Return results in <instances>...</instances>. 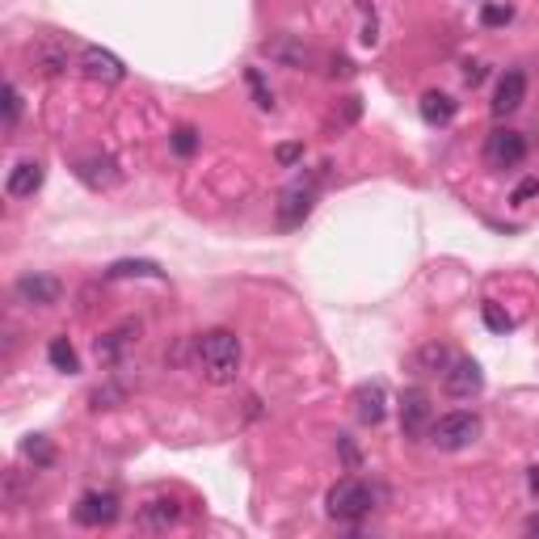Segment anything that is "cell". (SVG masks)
<instances>
[{"instance_id":"d6a6232c","label":"cell","mask_w":539,"mask_h":539,"mask_svg":"<svg viewBox=\"0 0 539 539\" xmlns=\"http://www.w3.org/2000/svg\"><path fill=\"white\" fill-rule=\"evenodd\" d=\"M527 485H531V493H539V468H531L527 472Z\"/></svg>"},{"instance_id":"603a6c76","label":"cell","mask_w":539,"mask_h":539,"mask_svg":"<svg viewBox=\"0 0 539 539\" xmlns=\"http://www.w3.org/2000/svg\"><path fill=\"white\" fill-rule=\"evenodd\" d=\"M22 455H25V459H34V468H51V464H55V447H51L43 434H30V439L22 442Z\"/></svg>"},{"instance_id":"8fae6325","label":"cell","mask_w":539,"mask_h":539,"mask_svg":"<svg viewBox=\"0 0 539 539\" xmlns=\"http://www.w3.org/2000/svg\"><path fill=\"white\" fill-rule=\"evenodd\" d=\"M261 55H270L282 68H312V47L299 34H274L261 43Z\"/></svg>"},{"instance_id":"836d02e7","label":"cell","mask_w":539,"mask_h":539,"mask_svg":"<svg viewBox=\"0 0 539 539\" xmlns=\"http://www.w3.org/2000/svg\"><path fill=\"white\" fill-rule=\"evenodd\" d=\"M527 535H539V515L527 518Z\"/></svg>"},{"instance_id":"ba28073f","label":"cell","mask_w":539,"mask_h":539,"mask_svg":"<svg viewBox=\"0 0 539 539\" xmlns=\"http://www.w3.org/2000/svg\"><path fill=\"white\" fill-rule=\"evenodd\" d=\"M442 388L455 396V401H472L485 388V371H480L477 358H451V367L442 371Z\"/></svg>"},{"instance_id":"d4e9b609","label":"cell","mask_w":539,"mask_h":539,"mask_svg":"<svg viewBox=\"0 0 539 539\" xmlns=\"http://www.w3.org/2000/svg\"><path fill=\"white\" fill-rule=\"evenodd\" d=\"M173 152H177V156H194L198 152V131L194 127H177V131H173Z\"/></svg>"},{"instance_id":"484cf974","label":"cell","mask_w":539,"mask_h":539,"mask_svg":"<svg viewBox=\"0 0 539 539\" xmlns=\"http://www.w3.org/2000/svg\"><path fill=\"white\" fill-rule=\"evenodd\" d=\"M480 312H485V325H489L493 333H510V329H515V317H510V312H502L497 304H485Z\"/></svg>"},{"instance_id":"f1b7e54d","label":"cell","mask_w":539,"mask_h":539,"mask_svg":"<svg viewBox=\"0 0 539 539\" xmlns=\"http://www.w3.org/2000/svg\"><path fill=\"white\" fill-rule=\"evenodd\" d=\"M274 160L291 169L295 160H304V144H279V147H274Z\"/></svg>"},{"instance_id":"30bf717a","label":"cell","mask_w":539,"mask_h":539,"mask_svg":"<svg viewBox=\"0 0 539 539\" xmlns=\"http://www.w3.org/2000/svg\"><path fill=\"white\" fill-rule=\"evenodd\" d=\"M13 295L30 307H51V304H60L63 282L55 279V274H22L17 287H13Z\"/></svg>"},{"instance_id":"7c38bea8","label":"cell","mask_w":539,"mask_h":539,"mask_svg":"<svg viewBox=\"0 0 539 539\" xmlns=\"http://www.w3.org/2000/svg\"><path fill=\"white\" fill-rule=\"evenodd\" d=\"M355 417L363 426H380L383 417H388V388H383L380 380L358 383L355 388Z\"/></svg>"},{"instance_id":"5bb4252c","label":"cell","mask_w":539,"mask_h":539,"mask_svg":"<svg viewBox=\"0 0 539 539\" xmlns=\"http://www.w3.org/2000/svg\"><path fill=\"white\" fill-rule=\"evenodd\" d=\"M523 101H527V72L510 68V72L497 80V93H493V114L506 118V114H515Z\"/></svg>"},{"instance_id":"6da1fadb","label":"cell","mask_w":539,"mask_h":539,"mask_svg":"<svg viewBox=\"0 0 539 539\" xmlns=\"http://www.w3.org/2000/svg\"><path fill=\"white\" fill-rule=\"evenodd\" d=\"M198 367L211 383H232L241 371V337L232 329H207L198 337Z\"/></svg>"},{"instance_id":"44dd1931","label":"cell","mask_w":539,"mask_h":539,"mask_svg":"<svg viewBox=\"0 0 539 539\" xmlns=\"http://www.w3.org/2000/svg\"><path fill=\"white\" fill-rule=\"evenodd\" d=\"M47 358H51V367L63 371V375H76V371H80V358H76V350H72L68 337H51Z\"/></svg>"},{"instance_id":"9a60e30c","label":"cell","mask_w":539,"mask_h":539,"mask_svg":"<svg viewBox=\"0 0 539 539\" xmlns=\"http://www.w3.org/2000/svg\"><path fill=\"white\" fill-rule=\"evenodd\" d=\"M43 177H47V169H43L38 160H22V165H13L9 169L5 190H9V198H30V194L43 190Z\"/></svg>"},{"instance_id":"277c9868","label":"cell","mask_w":539,"mask_h":539,"mask_svg":"<svg viewBox=\"0 0 539 539\" xmlns=\"http://www.w3.org/2000/svg\"><path fill=\"white\" fill-rule=\"evenodd\" d=\"M527 160V139L510 127H493L485 139V165L489 169H518Z\"/></svg>"},{"instance_id":"83f0119b","label":"cell","mask_w":539,"mask_h":539,"mask_svg":"<svg viewBox=\"0 0 539 539\" xmlns=\"http://www.w3.org/2000/svg\"><path fill=\"white\" fill-rule=\"evenodd\" d=\"M510 17H515V9H510V5H485V9H480V22L489 25H510Z\"/></svg>"},{"instance_id":"4dcf8cb0","label":"cell","mask_w":539,"mask_h":539,"mask_svg":"<svg viewBox=\"0 0 539 539\" xmlns=\"http://www.w3.org/2000/svg\"><path fill=\"white\" fill-rule=\"evenodd\" d=\"M355 72V63L350 60H333V76H350Z\"/></svg>"},{"instance_id":"7402d4cb","label":"cell","mask_w":539,"mask_h":539,"mask_svg":"<svg viewBox=\"0 0 539 539\" xmlns=\"http://www.w3.org/2000/svg\"><path fill=\"white\" fill-rule=\"evenodd\" d=\"M131 333H139L135 325H123V329L106 333V337H98V358H106V363H114V358L123 355V345L131 342Z\"/></svg>"},{"instance_id":"ffe728a7","label":"cell","mask_w":539,"mask_h":539,"mask_svg":"<svg viewBox=\"0 0 539 539\" xmlns=\"http://www.w3.org/2000/svg\"><path fill=\"white\" fill-rule=\"evenodd\" d=\"M106 279H165V270L156 266V261H144V258H127V261H114L110 270H106Z\"/></svg>"},{"instance_id":"8992f818","label":"cell","mask_w":539,"mask_h":539,"mask_svg":"<svg viewBox=\"0 0 539 539\" xmlns=\"http://www.w3.org/2000/svg\"><path fill=\"white\" fill-rule=\"evenodd\" d=\"M72 515L80 527H110L114 518L123 515V506H118V493L89 489V493H80V502H76Z\"/></svg>"},{"instance_id":"2e32d148","label":"cell","mask_w":539,"mask_h":539,"mask_svg":"<svg viewBox=\"0 0 539 539\" xmlns=\"http://www.w3.org/2000/svg\"><path fill=\"white\" fill-rule=\"evenodd\" d=\"M76 177L85 185H93V190H106V185L118 182V165L110 156H85L76 160Z\"/></svg>"},{"instance_id":"9c48e42d","label":"cell","mask_w":539,"mask_h":539,"mask_svg":"<svg viewBox=\"0 0 539 539\" xmlns=\"http://www.w3.org/2000/svg\"><path fill=\"white\" fill-rule=\"evenodd\" d=\"M430 421H434V404L421 388H404L401 396V430L404 439H426L430 434Z\"/></svg>"},{"instance_id":"1f68e13d","label":"cell","mask_w":539,"mask_h":539,"mask_svg":"<svg viewBox=\"0 0 539 539\" xmlns=\"http://www.w3.org/2000/svg\"><path fill=\"white\" fill-rule=\"evenodd\" d=\"M342 455H345V464H358V455H355V447H350V439L342 434Z\"/></svg>"},{"instance_id":"ac0fdd59","label":"cell","mask_w":539,"mask_h":539,"mask_svg":"<svg viewBox=\"0 0 539 539\" xmlns=\"http://www.w3.org/2000/svg\"><path fill=\"white\" fill-rule=\"evenodd\" d=\"M455 98H447V93H439V89H430L426 98H421V118H426L430 127H447L455 118Z\"/></svg>"},{"instance_id":"4316f807","label":"cell","mask_w":539,"mask_h":539,"mask_svg":"<svg viewBox=\"0 0 539 539\" xmlns=\"http://www.w3.org/2000/svg\"><path fill=\"white\" fill-rule=\"evenodd\" d=\"M17 118H22V93H17V85H5V127H17Z\"/></svg>"},{"instance_id":"3957f363","label":"cell","mask_w":539,"mask_h":539,"mask_svg":"<svg viewBox=\"0 0 539 539\" xmlns=\"http://www.w3.org/2000/svg\"><path fill=\"white\" fill-rule=\"evenodd\" d=\"M439 451H464L480 439V417L477 413H442L430 421V434H426Z\"/></svg>"},{"instance_id":"52a82bcc","label":"cell","mask_w":539,"mask_h":539,"mask_svg":"<svg viewBox=\"0 0 539 539\" xmlns=\"http://www.w3.org/2000/svg\"><path fill=\"white\" fill-rule=\"evenodd\" d=\"M76 68H80L89 80H98V85H118V80H127V63L106 47H85L76 55Z\"/></svg>"},{"instance_id":"d6986e66","label":"cell","mask_w":539,"mask_h":539,"mask_svg":"<svg viewBox=\"0 0 539 539\" xmlns=\"http://www.w3.org/2000/svg\"><path fill=\"white\" fill-rule=\"evenodd\" d=\"M413 363H417V371H421V375H439V371L451 367V350H447L442 342H426L421 350H417Z\"/></svg>"},{"instance_id":"cb8c5ba5","label":"cell","mask_w":539,"mask_h":539,"mask_svg":"<svg viewBox=\"0 0 539 539\" xmlns=\"http://www.w3.org/2000/svg\"><path fill=\"white\" fill-rule=\"evenodd\" d=\"M245 80H249V89H253V101H258L261 110H274V93L266 89V80H261L258 68H245Z\"/></svg>"},{"instance_id":"e0dca14e","label":"cell","mask_w":539,"mask_h":539,"mask_svg":"<svg viewBox=\"0 0 539 539\" xmlns=\"http://www.w3.org/2000/svg\"><path fill=\"white\" fill-rule=\"evenodd\" d=\"M182 518V506L173 502V497H152V502L139 510V523H144L147 531H165V527H173Z\"/></svg>"},{"instance_id":"5b68a950","label":"cell","mask_w":539,"mask_h":539,"mask_svg":"<svg viewBox=\"0 0 539 539\" xmlns=\"http://www.w3.org/2000/svg\"><path fill=\"white\" fill-rule=\"evenodd\" d=\"M30 63H34L43 76H60L72 68V43L63 34H43L30 43Z\"/></svg>"},{"instance_id":"4fadbf2b","label":"cell","mask_w":539,"mask_h":539,"mask_svg":"<svg viewBox=\"0 0 539 539\" xmlns=\"http://www.w3.org/2000/svg\"><path fill=\"white\" fill-rule=\"evenodd\" d=\"M312 203H317V190H312V185H304V182L291 185V190L279 198V223L282 228H299V223L312 215Z\"/></svg>"},{"instance_id":"7a4b0ae2","label":"cell","mask_w":539,"mask_h":539,"mask_svg":"<svg viewBox=\"0 0 539 539\" xmlns=\"http://www.w3.org/2000/svg\"><path fill=\"white\" fill-rule=\"evenodd\" d=\"M325 510H329L333 523H358V518H367L375 510V489H371L367 480H355L345 477L337 480L325 497Z\"/></svg>"},{"instance_id":"f546056e","label":"cell","mask_w":539,"mask_h":539,"mask_svg":"<svg viewBox=\"0 0 539 539\" xmlns=\"http://www.w3.org/2000/svg\"><path fill=\"white\" fill-rule=\"evenodd\" d=\"M539 194V177H527V182L515 185V194H510V203H527V198Z\"/></svg>"}]
</instances>
